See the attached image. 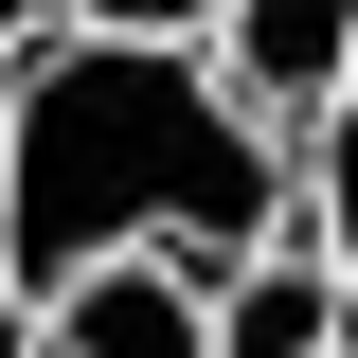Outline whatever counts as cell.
I'll return each mask as SVG.
<instances>
[{
	"instance_id": "8992f818",
	"label": "cell",
	"mask_w": 358,
	"mask_h": 358,
	"mask_svg": "<svg viewBox=\"0 0 358 358\" xmlns=\"http://www.w3.org/2000/svg\"><path fill=\"white\" fill-rule=\"evenodd\" d=\"M72 36H143V54H215V18L233 0H54Z\"/></svg>"
},
{
	"instance_id": "6da1fadb",
	"label": "cell",
	"mask_w": 358,
	"mask_h": 358,
	"mask_svg": "<svg viewBox=\"0 0 358 358\" xmlns=\"http://www.w3.org/2000/svg\"><path fill=\"white\" fill-rule=\"evenodd\" d=\"M305 233V162L215 90V54L143 36H36L0 72V287H72V268H251Z\"/></svg>"
},
{
	"instance_id": "3957f363",
	"label": "cell",
	"mask_w": 358,
	"mask_h": 358,
	"mask_svg": "<svg viewBox=\"0 0 358 358\" xmlns=\"http://www.w3.org/2000/svg\"><path fill=\"white\" fill-rule=\"evenodd\" d=\"M36 358H215V268L179 251L72 268V287H36Z\"/></svg>"
},
{
	"instance_id": "52a82bcc",
	"label": "cell",
	"mask_w": 358,
	"mask_h": 358,
	"mask_svg": "<svg viewBox=\"0 0 358 358\" xmlns=\"http://www.w3.org/2000/svg\"><path fill=\"white\" fill-rule=\"evenodd\" d=\"M36 36H72V18H54V0H0V72H18Z\"/></svg>"
},
{
	"instance_id": "ba28073f",
	"label": "cell",
	"mask_w": 358,
	"mask_h": 358,
	"mask_svg": "<svg viewBox=\"0 0 358 358\" xmlns=\"http://www.w3.org/2000/svg\"><path fill=\"white\" fill-rule=\"evenodd\" d=\"M0 358H36V287H0Z\"/></svg>"
},
{
	"instance_id": "5b68a950",
	"label": "cell",
	"mask_w": 358,
	"mask_h": 358,
	"mask_svg": "<svg viewBox=\"0 0 358 358\" xmlns=\"http://www.w3.org/2000/svg\"><path fill=\"white\" fill-rule=\"evenodd\" d=\"M305 251H322V268L358 287V90H341V126L305 143Z\"/></svg>"
},
{
	"instance_id": "7a4b0ae2",
	"label": "cell",
	"mask_w": 358,
	"mask_h": 358,
	"mask_svg": "<svg viewBox=\"0 0 358 358\" xmlns=\"http://www.w3.org/2000/svg\"><path fill=\"white\" fill-rule=\"evenodd\" d=\"M215 90L305 162V143L341 126V90H358V0H233L215 18Z\"/></svg>"
},
{
	"instance_id": "277c9868",
	"label": "cell",
	"mask_w": 358,
	"mask_h": 358,
	"mask_svg": "<svg viewBox=\"0 0 358 358\" xmlns=\"http://www.w3.org/2000/svg\"><path fill=\"white\" fill-rule=\"evenodd\" d=\"M215 358H358V287L305 233H268L251 268H215Z\"/></svg>"
}]
</instances>
